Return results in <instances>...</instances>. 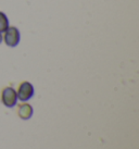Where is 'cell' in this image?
<instances>
[{"mask_svg":"<svg viewBox=\"0 0 139 149\" xmlns=\"http://www.w3.org/2000/svg\"><path fill=\"white\" fill-rule=\"evenodd\" d=\"M2 42V35H1V33H0V42Z\"/></svg>","mask_w":139,"mask_h":149,"instance_id":"obj_6","label":"cell"},{"mask_svg":"<svg viewBox=\"0 0 139 149\" xmlns=\"http://www.w3.org/2000/svg\"><path fill=\"white\" fill-rule=\"evenodd\" d=\"M17 99L21 101H27L29 100L34 95V87L29 82H23L19 87V91L17 93Z\"/></svg>","mask_w":139,"mask_h":149,"instance_id":"obj_2","label":"cell"},{"mask_svg":"<svg viewBox=\"0 0 139 149\" xmlns=\"http://www.w3.org/2000/svg\"><path fill=\"white\" fill-rule=\"evenodd\" d=\"M9 27V20L3 12H0V33H3Z\"/></svg>","mask_w":139,"mask_h":149,"instance_id":"obj_5","label":"cell"},{"mask_svg":"<svg viewBox=\"0 0 139 149\" xmlns=\"http://www.w3.org/2000/svg\"><path fill=\"white\" fill-rule=\"evenodd\" d=\"M17 114L22 120H28L33 116V108L28 104H23L19 107Z\"/></svg>","mask_w":139,"mask_h":149,"instance_id":"obj_4","label":"cell"},{"mask_svg":"<svg viewBox=\"0 0 139 149\" xmlns=\"http://www.w3.org/2000/svg\"><path fill=\"white\" fill-rule=\"evenodd\" d=\"M4 42L9 47H15L20 42V32L17 27H8L4 34Z\"/></svg>","mask_w":139,"mask_h":149,"instance_id":"obj_3","label":"cell"},{"mask_svg":"<svg viewBox=\"0 0 139 149\" xmlns=\"http://www.w3.org/2000/svg\"><path fill=\"white\" fill-rule=\"evenodd\" d=\"M1 100L6 107H14L17 102V95L15 89L12 87H6L1 94Z\"/></svg>","mask_w":139,"mask_h":149,"instance_id":"obj_1","label":"cell"}]
</instances>
